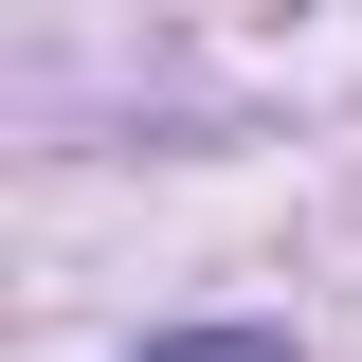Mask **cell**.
Listing matches in <instances>:
<instances>
[{"label":"cell","mask_w":362,"mask_h":362,"mask_svg":"<svg viewBox=\"0 0 362 362\" xmlns=\"http://www.w3.org/2000/svg\"><path fill=\"white\" fill-rule=\"evenodd\" d=\"M127 362H290V326H181V344H127Z\"/></svg>","instance_id":"cell-1"}]
</instances>
